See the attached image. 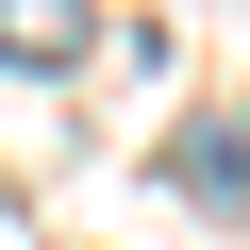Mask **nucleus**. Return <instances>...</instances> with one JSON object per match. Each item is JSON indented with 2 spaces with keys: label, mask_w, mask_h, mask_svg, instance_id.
<instances>
[{
  "label": "nucleus",
  "mask_w": 250,
  "mask_h": 250,
  "mask_svg": "<svg viewBox=\"0 0 250 250\" xmlns=\"http://www.w3.org/2000/svg\"><path fill=\"white\" fill-rule=\"evenodd\" d=\"M0 67H83V0H0Z\"/></svg>",
  "instance_id": "nucleus-1"
},
{
  "label": "nucleus",
  "mask_w": 250,
  "mask_h": 250,
  "mask_svg": "<svg viewBox=\"0 0 250 250\" xmlns=\"http://www.w3.org/2000/svg\"><path fill=\"white\" fill-rule=\"evenodd\" d=\"M167 184H184L200 217H233V117H184V150H167Z\"/></svg>",
  "instance_id": "nucleus-2"
}]
</instances>
